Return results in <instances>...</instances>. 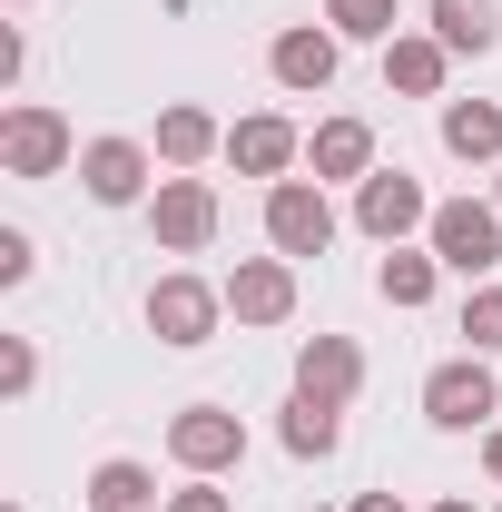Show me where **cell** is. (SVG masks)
I'll return each instance as SVG.
<instances>
[{
  "mask_svg": "<svg viewBox=\"0 0 502 512\" xmlns=\"http://www.w3.org/2000/svg\"><path fill=\"white\" fill-rule=\"evenodd\" d=\"M424 247H434L453 276H473V286H483V276L502 266V207H493V197H434Z\"/></svg>",
  "mask_w": 502,
  "mask_h": 512,
  "instance_id": "1",
  "label": "cell"
},
{
  "mask_svg": "<svg viewBox=\"0 0 502 512\" xmlns=\"http://www.w3.org/2000/svg\"><path fill=\"white\" fill-rule=\"evenodd\" d=\"M69 158H79V138H69V119L50 99H10L0 109V168L10 178H60Z\"/></svg>",
  "mask_w": 502,
  "mask_h": 512,
  "instance_id": "2",
  "label": "cell"
},
{
  "mask_svg": "<svg viewBox=\"0 0 502 512\" xmlns=\"http://www.w3.org/2000/svg\"><path fill=\"white\" fill-rule=\"evenodd\" d=\"M424 414H434L443 434H483L502 414V384H493V355H453L424 375Z\"/></svg>",
  "mask_w": 502,
  "mask_h": 512,
  "instance_id": "3",
  "label": "cell"
},
{
  "mask_svg": "<svg viewBox=\"0 0 502 512\" xmlns=\"http://www.w3.org/2000/svg\"><path fill=\"white\" fill-rule=\"evenodd\" d=\"M266 247L276 256H325L335 247V197H325V178H276L266 188Z\"/></svg>",
  "mask_w": 502,
  "mask_h": 512,
  "instance_id": "4",
  "label": "cell"
},
{
  "mask_svg": "<svg viewBox=\"0 0 502 512\" xmlns=\"http://www.w3.org/2000/svg\"><path fill=\"white\" fill-rule=\"evenodd\" d=\"M79 188L99 207H148L158 197V148L148 138H89L79 148Z\"/></svg>",
  "mask_w": 502,
  "mask_h": 512,
  "instance_id": "5",
  "label": "cell"
},
{
  "mask_svg": "<svg viewBox=\"0 0 502 512\" xmlns=\"http://www.w3.org/2000/svg\"><path fill=\"white\" fill-rule=\"evenodd\" d=\"M217 316H227V286H207V276H188V266L148 286V335H158V345H178V355H188V345H207V335H217Z\"/></svg>",
  "mask_w": 502,
  "mask_h": 512,
  "instance_id": "6",
  "label": "cell"
},
{
  "mask_svg": "<svg viewBox=\"0 0 502 512\" xmlns=\"http://www.w3.org/2000/svg\"><path fill=\"white\" fill-rule=\"evenodd\" d=\"M168 453H178L188 473L217 483L227 463H247V424H237L227 404H178V414H168Z\"/></svg>",
  "mask_w": 502,
  "mask_h": 512,
  "instance_id": "7",
  "label": "cell"
},
{
  "mask_svg": "<svg viewBox=\"0 0 502 512\" xmlns=\"http://www.w3.org/2000/svg\"><path fill=\"white\" fill-rule=\"evenodd\" d=\"M355 227L384 237V247H404L414 227H434V197L414 188V168H375V178L355 188Z\"/></svg>",
  "mask_w": 502,
  "mask_h": 512,
  "instance_id": "8",
  "label": "cell"
},
{
  "mask_svg": "<svg viewBox=\"0 0 502 512\" xmlns=\"http://www.w3.org/2000/svg\"><path fill=\"white\" fill-rule=\"evenodd\" d=\"M148 227H158V247H168V256H197L207 237H217V188H207V178H158Z\"/></svg>",
  "mask_w": 502,
  "mask_h": 512,
  "instance_id": "9",
  "label": "cell"
},
{
  "mask_svg": "<svg viewBox=\"0 0 502 512\" xmlns=\"http://www.w3.org/2000/svg\"><path fill=\"white\" fill-rule=\"evenodd\" d=\"M227 158H237V178H296L306 168V138H296V119H276V109H256V119L227 128Z\"/></svg>",
  "mask_w": 502,
  "mask_h": 512,
  "instance_id": "10",
  "label": "cell"
},
{
  "mask_svg": "<svg viewBox=\"0 0 502 512\" xmlns=\"http://www.w3.org/2000/svg\"><path fill=\"white\" fill-rule=\"evenodd\" d=\"M227 316H237V325H286V316H296V256H237Z\"/></svg>",
  "mask_w": 502,
  "mask_h": 512,
  "instance_id": "11",
  "label": "cell"
},
{
  "mask_svg": "<svg viewBox=\"0 0 502 512\" xmlns=\"http://www.w3.org/2000/svg\"><path fill=\"white\" fill-rule=\"evenodd\" d=\"M296 394H315V404H355V394H365L355 335H306V345H296Z\"/></svg>",
  "mask_w": 502,
  "mask_h": 512,
  "instance_id": "12",
  "label": "cell"
},
{
  "mask_svg": "<svg viewBox=\"0 0 502 512\" xmlns=\"http://www.w3.org/2000/svg\"><path fill=\"white\" fill-rule=\"evenodd\" d=\"M306 178H325V188L355 178V188H365V178H375V128L365 119H315L306 128Z\"/></svg>",
  "mask_w": 502,
  "mask_h": 512,
  "instance_id": "13",
  "label": "cell"
},
{
  "mask_svg": "<svg viewBox=\"0 0 502 512\" xmlns=\"http://www.w3.org/2000/svg\"><path fill=\"white\" fill-rule=\"evenodd\" d=\"M335 60H345V40L335 30H315V20H296V30H276V50H266V69H276V89H325L335 79Z\"/></svg>",
  "mask_w": 502,
  "mask_h": 512,
  "instance_id": "14",
  "label": "cell"
},
{
  "mask_svg": "<svg viewBox=\"0 0 502 512\" xmlns=\"http://www.w3.org/2000/svg\"><path fill=\"white\" fill-rule=\"evenodd\" d=\"M207 158H227V128L207 119L197 99H178V109H158V168H168V178H197Z\"/></svg>",
  "mask_w": 502,
  "mask_h": 512,
  "instance_id": "15",
  "label": "cell"
},
{
  "mask_svg": "<svg viewBox=\"0 0 502 512\" xmlns=\"http://www.w3.org/2000/svg\"><path fill=\"white\" fill-rule=\"evenodd\" d=\"M443 79H453V50H443L434 30H394V40H384V89H404V99H443Z\"/></svg>",
  "mask_w": 502,
  "mask_h": 512,
  "instance_id": "16",
  "label": "cell"
},
{
  "mask_svg": "<svg viewBox=\"0 0 502 512\" xmlns=\"http://www.w3.org/2000/svg\"><path fill=\"white\" fill-rule=\"evenodd\" d=\"M79 503H89V512H168V503H158V473H148V463H128V453H109V463H89Z\"/></svg>",
  "mask_w": 502,
  "mask_h": 512,
  "instance_id": "17",
  "label": "cell"
},
{
  "mask_svg": "<svg viewBox=\"0 0 502 512\" xmlns=\"http://www.w3.org/2000/svg\"><path fill=\"white\" fill-rule=\"evenodd\" d=\"M434 40L453 50V60L502 50V0H434Z\"/></svg>",
  "mask_w": 502,
  "mask_h": 512,
  "instance_id": "18",
  "label": "cell"
},
{
  "mask_svg": "<svg viewBox=\"0 0 502 512\" xmlns=\"http://www.w3.org/2000/svg\"><path fill=\"white\" fill-rule=\"evenodd\" d=\"M443 148L473 158V168H502V109L493 99H443Z\"/></svg>",
  "mask_w": 502,
  "mask_h": 512,
  "instance_id": "19",
  "label": "cell"
},
{
  "mask_svg": "<svg viewBox=\"0 0 502 512\" xmlns=\"http://www.w3.org/2000/svg\"><path fill=\"white\" fill-rule=\"evenodd\" d=\"M434 276H443V256H434V247H394V256L375 266V286H384V306H394V316L434 306Z\"/></svg>",
  "mask_w": 502,
  "mask_h": 512,
  "instance_id": "20",
  "label": "cell"
},
{
  "mask_svg": "<svg viewBox=\"0 0 502 512\" xmlns=\"http://www.w3.org/2000/svg\"><path fill=\"white\" fill-rule=\"evenodd\" d=\"M345 444V404H315V394H286V453L296 463H325Z\"/></svg>",
  "mask_w": 502,
  "mask_h": 512,
  "instance_id": "21",
  "label": "cell"
},
{
  "mask_svg": "<svg viewBox=\"0 0 502 512\" xmlns=\"http://www.w3.org/2000/svg\"><path fill=\"white\" fill-rule=\"evenodd\" d=\"M335 40H394V0H325Z\"/></svg>",
  "mask_w": 502,
  "mask_h": 512,
  "instance_id": "22",
  "label": "cell"
},
{
  "mask_svg": "<svg viewBox=\"0 0 502 512\" xmlns=\"http://www.w3.org/2000/svg\"><path fill=\"white\" fill-rule=\"evenodd\" d=\"M463 335H473V355H502V286L493 276L463 296Z\"/></svg>",
  "mask_w": 502,
  "mask_h": 512,
  "instance_id": "23",
  "label": "cell"
},
{
  "mask_svg": "<svg viewBox=\"0 0 502 512\" xmlns=\"http://www.w3.org/2000/svg\"><path fill=\"white\" fill-rule=\"evenodd\" d=\"M30 384H40V345H30V335H10V345H0V394L20 404Z\"/></svg>",
  "mask_w": 502,
  "mask_h": 512,
  "instance_id": "24",
  "label": "cell"
},
{
  "mask_svg": "<svg viewBox=\"0 0 502 512\" xmlns=\"http://www.w3.org/2000/svg\"><path fill=\"white\" fill-rule=\"evenodd\" d=\"M30 266H40L30 227H0V286H30Z\"/></svg>",
  "mask_w": 502,
  "mask_h": 512,
  "instance_id": "25",
  "label": "cell"
},
{
  "mask_svg": "<svg viewBox=\"0 0 502 512\" xmlns=\"http://www.w3.org/2000/svg\"><path fill=\"white\" fill-rule=\"evenodd\" d=\"M168 512H237V503H227V493H217V483H207V473H197L188 493H168Z\"/></svg>",
  "mask_w": 502,
  "mask_h": 512,
  "instance_id": "26",
  "label": "cell"
},
{
  "mask_svg": "<svg viewBox=\"0 0 502 512\" xmlns=\"http://www.w3.org/2000/svg\"><path fill=\"white\" fill-rule=\"evenodd\" d=\"M345 512H414V503H404V493H355Z\"/></svg>",
  "mask_w": 502,
  "mask_h": 512,
  "instance_id": "27",
  "label": "cell"
},
{
  "mask_svg": "<svg viewBox=\"0 0 502 512\" xmlns=\"http://www.w3.org/2000/svg\"><path fill=\"white\" fill-rule=\"evenodd\" d=\"M483 473L502 483V424H483Z\"/></svg>",
  "mask_w": 502,
  "mask_h": 512,
  "instance_id": "28",
  "label": "cell"
},
{
  "mask_svg": "<svg viewBox=\"0 0 502 512\" xmlns=\"http://www.w3.org/2000/svg\"><path fill=\"white\" fill-rule=\"evenodd\" d=\"M434 512H473V503H463V493H443V503H434Z\"/></svg>",
  "mask_w": 502,
  "mask_h": 512,
  "instance_id": "29",
  "label": "cell"
},
{
  "mask_svg": "<svg viewBox=\"0 0 502 512\" xmlns=\"http://www.w3.org/2000/svg\"><path fill=\"white\" fill-rule=\"evenodd\" d=\"M493 207H502V168H493Z\"/></svg>",
  "mask_w": 502,
  "mask_h": 512,
  "instance_id": "30",
  "label": "cell"
},
{
  "mask_svg": "<svg viewBox=\"0 0 502 512\" xmlns=\"http://www.w3.org/2000/svg\"><path fill=\"white\" fill-rule=\"evenodd\" d=\"M10 10H30V0H10Z\"/></svg>",
  "mask_w": 502,
  "mask_h": 512,
  "instance_id": "31",
  "label": "cell"
},
{
  "mask_svg": "<svg viewBox=\"0 0 502 512\" xmlns=\"http://www.w3.org/2000/svg\"><path fill=\"white\" fill-rule=\"evenodd\" d=\"M10 512H20V503H10Z\"/></svg>",
  "mask_w": 502,
  "mask_h": 512,
  "instance_id": "32",
  "label": "cell"
}]
</instances>
